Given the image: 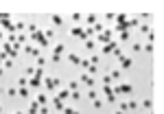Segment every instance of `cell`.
<instances>
[{
    "instance_id": "1",
    "label": "cell",
    "mask_w": 164,
    "mask_h": 114,
    "mask_svg": "<svg viewBox=\"0 0 164 114\" xmlns=\"http://www.w3.org/2000/svg\"><path fill=\"white\" fill-rule=\"evenodd\" d=\"M31 40H33V42H37V44H40V48H44V46H48V40H46L44 31H35V33L31 35Z\"/></svg>"
},
{
    "instance_id": "2",
    "label": "cell",
    "mask_w": 164,
    "mask_h": 114,
    "mask_svg": "<svg viewBox=\"0 0 164 114\" xmlns=\"http://www.w3.org/2000/svg\"><path fill=\"white\" fill-rule=\"evenodd\" d=\"M42 77H44V70H42V68H37V70L33 73V77L29 79V86H31V88H37V86L42 84Z\"/></svg>"
},
{
    "instance_id": "3",
    "label": "cell",
    "mask_w": 164,
    "mask_h": 114,
    "mask_svg": "<svg viewBox=\"0 0 164 114\" xmlns=\"http://www.w3.org/2000/svg\"><path fill=\"white\" fill-rule=\"evenodd\" d=\"M112 37H114V31H103V33H99L96 35V40L99 42H103V44H107V42H112Z\"/></svg>"
},
{
    "instance_id": "4",
    "label": "cell",
    "mask_w": 164,
    "mask_h": 114,
    "mask_svg": "<svg viewBox=\"0 0 164 114\" xmlns=\"http://www.w3.org/2000/svg\"><path fill=\"white\" fill-rule=\"evenodd\" d=\"M131 90H134V88H131L129 84H120L118 88H114V94H116V97H118V94H131Z\"/></svg>"
},
{
    "instance_id": "5",
    "label": "cell",
    "mask_w": 164,
    "mask_h": 114,
    "mask_svg": "<svg viewBox=\"0 0 164 114\" xmlns=\"http://www.w3.org/2000/svg\"><path fill=\"white\" fill-rule=\"evenodd\" d=\"M0 26L5 31H9V33H18V29H15V22H11V20H2L0 22Z\"/></svg>"
},
{
    "instance_id": "6",
    "label": "cell",
    "mask_w": 164,
    "mask_h": 114,
    "mask_svg": "<svg viewBox=\"0 0 164 114\" xmlns=\"http://www.w3.org/2000/svg\"><path fill=\"white\" fill-rule=\"evenodd\" d=\"M118 61H120V68H131V66H134V59H131V57H125V55H120L118 57Z\"/></svg>"
},
{
    "instance_id": "7",
    "label": "cell",
    "mask_w": 164,
    "mask_h": 114,
    "mask_svg": "<svg viewBox=\"0 0 164 114\" xmlns=\"http://www.w3.org/2000/svg\"><path fill=\"white\" fill-rule=\"evenodd\" d=\"M70 33H72V35H75V37H81V40H88V35H85V31L83 29H81V26H72V29H70Z\"/></svg>"
},
{
    "instance_id": "8",
    "label": "cell",
    "mask_w": 164,
    "mask_h": 114,
    "mask_svg": "<svg viewBox=\"0 0 164 114\" xmlns=\"http://www.w3.org/2000/svg\"><path fill=\"white\" fill-rule=\"evenodd\" d=\"M44 84H46V88H48V90H55L57 86H59V79H57V77H50V79H46Z\"/></svg>"
},
{
    "instance_id": "9",
    "label": "cell",
    "mask_w": 164,
    "mask_h": 114,
    "mask_svg": "<svg viewBox=\"0 0 164 114\" xmlns=\"http://www.w3.org/2000/svg\"><path fill=\"white\" fill-rule=\"evenodd\" d=\"M24 53L35 55V57H40V48H37V46H31V44H26V46H24Z\"/></svg>"
},
{
    "instance_id": "10",
    "label": "cell",
    "mask_w": 164,
    "mask_h": 114,
    "mask_svg": "<svg viewBox=\"0 0 164 114\" xmlns=\"http://www.w3.org/2000/svg\"><path fill=\"white\" fill-rule=\"evenodd\" d=\"M116 46H118V42H114V40H112V42H107V44L103 46V53H105V55H109L112 50L116 48Z\"/></svg>"
},
{
    "instance_id": "11",
    "label": "cell",
    "mask_w": 164,
    "mask_h": 114,
    "mask_svg": "<svg viewBox=\"0 0 164 114\" xmlns=\"http://www.w3.org/2000/svg\"><path fill=\"white\" fill-rule=\"evenodd\" d=\"M81 81H83V84L88 86V88H92V86H94V79H92V75H88V73H85L83 77H81Z\"/></svg>"
},
{
    "instance_id": "12",
    "label": "cell",
    "mask_w": 164,
    "mask_h": 114,
    "mask_svg": "<svg viewBox=\"0 0 164 114\" xmlns=\"http://www.w3.org/2000/svg\"><path fill=\"white\" fill-rule=\"evenodd\" d=\"M40 112V103H37V101H33V103H31V108H29V114H37Z\"/></svg>"
},
{
    "instance_id": "13",
    "label": "cell",
    "mask_w": 164,
    "mask_h": 114,
    "mask_svg": "<svg viewBox=\"0 0 164 114\" xmlns=\"http://www.w3.org/2000/svg\"><path fill=\"white\" fill-rule=\"evenodd\" d=\"M68 97H70V90H61V92H57V99H59V101L68 99Z\"/></svg>"
},
{
    "instance_id": "14",
    "label": "cell",
    "mask_w": 164,
    "mask_h": 114,
    "mask_svg": "<svg viewBox=\"0 0 164 114\" xmlns=\"http://www.w3.org/2000/svg\"><path fill=\"white\" fill-rule=\"evenodd\" d=\"M68 61H72V64H81V57H79V55H75V53H70Z\"/></svg>"
},
{
    "instance_id": "15",
    "label": "cell",
    "mask_w": 164,
    "mask_h": 114,
    "mask_svg": "<svg viewBox=\"0 0 164 114\" xmlns=\"http://www.w3.org/2000/svg\"><path fill=\"white\" fill-rule=\"evenodd\" d=\"M85 22H88V26H94V24H96V15H92V13H90L88 18H85Z\"/></svg>"
},
{
    "instance_id": "16",
    "label": "cell",
    "mask_w": 164,
    "mask_h": 114,
    "mask_svg": "<svg viewBox=\"0 0 164 114\" xmlns=\"http://www.w3.org/2000/svg\"><path fill=\"white\" fill-rule=\"evenodd\" d=\"M92 29H94V33H96V35H99V33H103V31H105V26H103V24H101V22H96V24H94V26H92Z\"/></svg>"
},
{
    "instance_id": "17",
    "label": "cell",
    "mask_w": 164,
    "mask_h": 114,
    "mask_svg": "<svg viewBox=\"0 0 164 114\" xmlns=\"http://www.w3.org/2000/svg\"><path fill=\"white\" fill-rule=\"evenodd\" d=\"M53 24L61 26V24H64V18H61V15H53Z\"/></svg>"
},
{
    "instance_id": "18",
    "label": "cell",
    "mask_w": 164,
    "mask_h": 114,
    "mask_svg": "<svg viewBox=\"0 0 164 114\" xmlns=\"http://www.w3.org/2000/svg\"><path fill=\"white\" fill-rule=\"evenodd\" d=\"M18 94H20V99L29 97V88H26V86H24V88H20V90H18Z\"/></svg>"
},
{
    "instance_id": "19",
    "label": "cell",
    "mask_w": 164,
    "mask_h": 114,
    "mask_svg": "<svg viewBox=\"0 0 164 114\" xmlns=\"http://www.w3.org/2000/svg\"><path fill=\"white\" fill-rule=\"evenodd\" d=\"M88 61H90L92 66H96V64H99L101 59H99V55H90V59H88Z\"/></svg>"
},
{
    "instance_id": "20",
    "label": "cell",
    "mask_w": 164,
    "mask_h": 114,
    "mask_svg": "<svg viewBox=\"0 0 164 114\" xmlns=\"http://www.w3.org/2000/svg\"><path fill=\"white\" fill-rule=\"evenodd\" d=\"M5 94H7V97H18V90H13V88H7V90H5Z\"/></svg>"
},
{
    "instance_id": "21",
    "label": "cell",
    "mask_w": 164,
    "mask_h": 114,
    "mask_svg": "<svg viewBox=\"0 0 164 114\" xmlns=\"http://www.w3.org/2000/svg\"><path fill=\"white\" fill-rule=\"evenodd\" d=\"M83 46H85L88 50H92V48H94L96 44H94V40H85V44H83Z\"/></svg>"
},
{
    "instance_id": "22",
    "label": "cell",
    "mask_w": 164,
    "mask_h": 114,
    "mask_svg": "<svg viewBox=\"0 0 164 114\" xmlns=\"http://www.w3.org/2000/svg\"><path fill=\"white\" fill-rule=\"evenodd\" d=\"M123 22H127V15H123V13L116 15V24H123Z\"/></svg>"
},
{
    "instance_id": "23",
    "label": "cell",
    "mask_w": 164,
    "mask_h": 114,
    "mask_svg": "<svg viewBox=\"0 0 164 114\" xmlns=\"http://www.w3.org/2000/svg\"><path fill=\"white\" fill-rule=\"evenodd\" d=\"M120 42H123V44H125V42H129V31H125V33H120Z\"/></svg>"
},
{
    "instance_id": "24",
    "label": "cell",
    "mask_w": 164,
    "mask_h": 114,
    "mask_svg": "<svg viewBox=\"0 0 164 114\" xmlns=\"http://www.w3.org/2000/svg\"><path fill=\"white\" fill-rule=\"evenodd\" d=\"M55 110H64V101H59L57 97H55Z\"/></svg>"
},
{
    "instance_id": "25",
    "label": "cell",
    "mask_w": 164,
    "mask_h": 114,
    "mask_svg": "<svg viewBox=\"0 0 164 114\" xmlns=\"http://www.w3.org/2000/svg\"><path fill=\"white\" fill-rule=\"evenodd\" d=\"M118 108H120V112H127V110H129V103H127V101H120Z\"/></svg>"
},
{
    "instance_id": "26",
    "label": "cell",
    "mask_w": 164,
    "mask_h": 114,
    "mask_svg": "<svg viewBox=\"0 0 164 114\" xmlns=\"http://www.w3.org/2000/svg\"><path fill=\"white\" fill-rule=\"evenodd\" d=\"M26 84H29V79H26V77H20V79H18V86H20V88H24Z\"/></svg>"
},
{
    "instance_id": "27",
    "label": "cell",
    "mask_w": 164,
    "mask_h": 114,
    "mask_svg": "<svg viewBox=\"0 0 164 114\" xmlns=\"http://www.w3.org/2000/svg\"><path fill=\"white\" fill-rule=\"evenodd\" d=\"M88 97H90V99H92V101H94V99H99V94H96V90H92V88H90Z\"/></svg>"
},
{
    "instance_id": "28",
    "label": "cell",
    "mask_w": 164,
    "mask_h": 114,
    "mask_svg": "<svg viewBox=\"0 0 164 114\" xmlns=\"http://www.w3.org/2000/svg\"><path fill=\"white\" fill-rule=\"evenodd\" d=\"M109 77H112V79H120V70H112Z\"/></svg>"
},
{
    "instance_id": "29",
    "label": "cell",
    "mask_w": 164,
    "mask_h": 114,
    "mask_svg": "<svg viewBox=\"0 0 164 114\" xmlns=\"http://www.w3.org/2000/svg\"><path fill=\"white\" fill-rule=\"evenodd\" d=\"M138 29H140V33H147V35H149V31H151V29H149V26H147V24H140V26H138Z\"/></svg>"
},
{
    "instance_id": "30",
    "label": "cell",
    "mask_w": 164,
    "mask_h": 114,
    "mask_svg": "<svg viewBox=\"0 0 164 114\" xmlns=\"http://www.w3.org/2000/svg\"><path fill=\"white\" fill-rule=\"evenodd\" d=\"M61 53H64V44H57L55 46V55H61Z\"/></svg>"
},
{
    "instance_id": "31",
    "label": "cell",
    "mask_w": 164,
    "mask_h": 114,
    "mask_svg": "<svg viewBox=\"0 0 164 114\" xmlns=\"http://www.w3.org/2000/svg\"><path fill=\"white\" fill-rule=\"evenodd\" d=\"M68 90H70V92H72V90H79V84H77V81H70Z\"/></svg>"
},
{
    "instance_id": "32",
    "label": "cell",
    "mask_w": 164,
    "mask_h": 114,
    "mask_svg": "<svg viewBox=\"0 0 164 114\" xmlns=\"http://www.w3.org/2000/svg\"><path fill=\"white\" fill-rule=\"evenodd\" d=\"M46 101H48V99H46L44 94H37V103H40V105H44V103H46Z\"/></svg>"
},
{
    "instance_id": "33",
    "label": "cell",
    "mask_w": 164,
    "mask_h": 114,
    "mask_svg": "<svg viewBox=\"0 0 164 114\" xmlns=\"http://www.w3.org/2000/svg\"><path fill=\"white\" fill-rule=\"evenodd\" d=\"M26 29H29V31H31V35H33V33H35V31H40V29H37V24H26Z\"/></svg>"
},
{
    "instance_id": "34",
    "label": "cell",
    "mask_w": 164,
    "mask_h": 114,
    "mask_svg": "<svg viewBox=\"0 0 164 114\" xmlns=\"http://www.w3.org/2000/svg\"><path fill=\"white\" fill-rule=\"evenodd\" d=\"M46 64V59H44V57H42V55H40V57H37V68H42V66H44Z\"/></svg>"
},
{
    "instance_id": "35",
    "label": "cell",
    "mask_w": 164,
    "mask_h": 114,
    "mask_svg": "<svg viewBox=\"0 0 164 114\" xmlns=\"http://www.w3.org/2000/svg\"><path fill=\"white\" fill-rule=\"evenodd\" d=\"M112 53H114V55H116V57H120V55H123V50H120V44H118V46H116V48H114V50H112Z\"/></svg>"
},
{
    "instance_id": "36",
    "label": "cell",
    "mask_w": 164,
    "mask_h": 114,
    "mask_svg": "<svg viewBox=\"0 0 164 114\" xmlns=\"http://www.w3.org/2000/svg\"><path fill=\"white\" fill-rule=\"evenodd\" d=\"M2 64H5V68H11V66H13V59H11V57H9V59H5V61H2Z\"/></svg>"
},
{
    "instance_id": "37",
    "label": "cell",
    "mask_w": 164,
    "mask_h": 114,
    "mask_svg": "<svg viewBox=\"0 0 164 114\" xmlns=\"http://www.w3.org/2000/svg\"><path fill=\"white\" fill-rule=\"evenodd\" d=\"M64 114H79L77 110H72V108H64Z\"/></svg>"
},
{
    "instance_id": "38",
    "label": "cell",
    "mask_w": 164,
    "mask_h": 114,
    "mask_svg": "<svg viewBox=\"0 0 164 114\" xmlns=\"http://www.w3.org/2000/svg\"><path fill=\"white\" fill-rule=\"evenodd\" d=\"M70 94H72V99H75V101H77V99H81V94H79V90H72V92H70Z\"/></svg>"
},
{
    "instance_id": "39",
    "label": "cell",
    "mask_w": 164,
    "mask_h": 114,
    "mask_svg": "<svg viewBox=\"0 0 164 114\" xmlns=\"http://www.w3.org/2000/svg\"><path fill=\"white\" fill-rule=\"evenodd\" d=\"M103 81H105V86H109V84H112V81H114V79H112L109 75H105V79H103Z\"/></svg>"
},
{
    "instance_id": "40",
    "label": "cell",
    "mask_w": 164,
    "mask_h": 114,
    "mask_svg": "<svg viewBox=\"0 0 164 114\" xmlns=\"http://www.w3.org/2000/svg\"><path fill=\"white\" fill-rule=\"evenodd\" d=\"M33 73H35V68H33V66H29V68H26V75H29V77H33Z\"/></svg>"
},
{
    "instance_id": "41",
    "label": "cell",
    "mask_w": 164,
    "mask_h": 114,
    "mask_svg": "<svg viewBox=\"0 0 164 114\" xmlns=\"http://www.w3.org/2000/svg\"><path fill=\"white\" fill-rule=\"evenodd\" d=\"M142 105H144L147 110H149V108H151V99H144V101H142Z\"/></svg>"
},
{
    "instance_id": "42",
    "label": "cell",
    "mask_w": 164,
    "mask_h": 114,
    "mask_svg": "<svg viewBox=\"0 0 164 114\" xmlns=\"http://www.w3.org/2000/svg\"><path fill=\"white\" fill-rule=\"evenodd\" d=\"M101 105H103V101H101V99H94V108H96V110H99V108H101Z\"/></svg>"
},
{
    "instance_id": "43",
    "label": "cell",
    "mask_w": 164,
    "mask_h": 114,
    "mask_svg": "<svg viewBox=\"0 0 164 114\" xmlns=\"http://www.w3.org/2000/svg\"><path fill=\"white\" fill-rule=\"evenodd\" d=\"M114 114H123V112H120V110H118V112H114Z\"/></svg>"
},
{
    "instance_id": "44",
    "label": "cell",
    "mask_w": 164,
    "mask_h": 114,
    "mask_svg": "<svg viewBox=\"0 0 164 114\" xmlns=\"http://www.w3.org/2000/svg\"><path fill=\"white\" fill-rule=\"evenodd\" d=\"M0 64H2V59H0ZM0 68H2V66H0Z\"/></svg>"
},
{
    "instance_id": "45",
    "label": "cell",
    "mask_w": 164,
    "mask_h": 114,
    "mask_svg": "<svg viewBox=\"0 0 164 114\" xmlns=\"http://www.w3.org/2000/svg\"><path fill=\"white\" fill-rule=\"evenodd\" d=\"M0 114H2V108H0Z\"/></svg>"
},
{
    "instance_id": "46",
    "label": "cell",
    "mask_w": 164,
    "mask_h": 114,
    "mask_svg": "<svg viewBox=\"0 0 164 114\" xmlns=\"http://www.w3.org/2000/svg\"><path fill=\"white\" fill-rule=\"evenodd\" d=\"M15 114H22V112H15Z\"/></svg>"
}]
</instances>
